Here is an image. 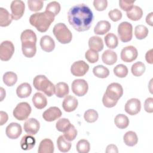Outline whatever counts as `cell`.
Returning <instances> with one entry per match:
<instances>
[{
  "instance_id": "cell-1",
  "label": "cell",
  "mask_w": 153,
  "mask_h": 153,
  "mask_svg": "<svg viewBox=\"0 0 153 153\" xmlns=\"http://www.w3.org/2000/svg\"><path fill=\"white\" fill-rule=\"evenodd\" d=\"M68 19L74 29L78 32H83L90 28L93 14L86 4H79L70 8L68 12Z\"/></svg>"
},
{
  "instance_id": "cell-2",
  "label": "cell",
  "mask_w": 153,
  "mask_h": 153,
  "mask_svg": "<svg viewBox=\"0 0 153 153\" xmlns=\"http://www.w3.org/2000/svg\"><path fill=\"white\" fill-rule=\"evenodd\" d=\"M54 16L50 12L45 11L42 13H36L30 16V24L35 27L40 32H45L54 20Z\"/></svg>"
},
{
  "instance_id": "cell-3",
  "label": "cell",
  "mask_w": 153,
  "mask_h": 153,
  "mask_svg": "<svg viewBox=\"0 0 153 153\" xmlns=\"http://www.w3.org/2000/svg\"><path fill=\"white\" fill-rule=\"evenodd\" d=\"M33 85L37 90L42 91L48 97L55 93L54 85L45 75H36L33 79Z\"/></svg>"
},
{
  "instance_id": "cell-4",
  "label": "cell",
  "mask_w": 153,
  "mask_h": 153,
  "mask_svg": "<svg viewBox=\"0 0 153 153\" xmlns=\"http://www.w3.org/2000/svg\"><path fill=\"white\" fill-rule=\"evenodd\" d=\"M53 32L57 40L63 44L69 43L72 39V34L65 24L59 23L54 26Z\"/></svg>"
},
{
  "instance_id": "cell-5",
  "label": "cell",
  "mask_w": 153,
  "mask_h": 153,
  "mask_svg": "<svg viewBox=\"0 0 153 153\" xmlns=\"http://www.w3.org/2000/svg\"><path fill=\"white\" fill-rule=\"evenodd\" d=\"M22 50L23 54L26 57H33L36 52V39L32 38H25L21 39Z\"/></svg>"
},
{
  "instance_id": "cell-6",
  "label": "cell",
  "mask_w": 153,
  "mask_h": 153,
  "mask_svg": "<svg viewBox=\"0 0 153 153\" xmlns=\"http://www.w3.org/2000/svg\"><path fill=\"white\" fill-rule=\"evenodd\" d=\"M118 34L122 42H129L133 36V26L131 24L127 22H121L118 26Z\"/></svg>"
},
{
  "instance_id": "cell-7",
  "label": "cell",
  "mask_w": 153,
  "mask_h": 153,
  "mask_svg": "<svg viewBox=\"0 0 153 153\" xmlns=\"http://www.w3.org/2000/svg\"><path fill=\"white\" fill-rule=\"evenodd\" d=\"M31 107L27 102H20L13 110V116L19 121L26 120L31 113Z\"/></svg>"
},
{
  "instance_id": "cell-8",
  "label": "cell",
  "mask_w": 153,
  "mask_h": 153,
  "mask_svg": "<svg viewBox=\"0 0 153 153\" xmlns=\"http://www.w3.org/2000/svg\"><path fill=\"white\" fill-rule=\"evenodd\" d=\"M14 53V46L10 41H4L0 45V59L9 60Z\"/></svg>"
},
{
  "instance_id": "cell-9",
  "label": "cell",
  "mask_w": 153,
  "mask_h": 153,
  "mask_svg": "<svg viewBox=\"0 0 153 153\" xmlns=\"http://www.w3.org/2000/svg\"><path fill=\"white\" fill-rule=\"evenodd\" d=\"M105 93L109 98L118 101L123 94V88L119 83L112 82L108 85Z\"/></svg>"
},
{
  "instance_id": "cell-10",
  "label": "cell",
  "mask_w": 153,
  "mask_h": 153,
  "mask_svg": "<svg viewBox=\"0 0 153 153\" xmlns=\"http://www.w3.org/2000/svg\"><path fill=\"white\" fill-rule=\"evenodd\" d=\"M71 88L75 95L83 96L87 93L88 85L87 82L83 79H76L72 82Z\"/></svg>"
},
{
  "instance_id": "cell-11",
  "label": "cell",
  "mask_w": 153,
  "mask_h": 153,
  "mask_svg": "<svg viewBox=\"0 0 153 153\" xmlns=\"http://www.w3.org/2000/svg\"><path fill=\"white\" fill-rule=\"evenodd\" d=\"M10 8L13 19L17 20L20 19L24 14L25 4L22 1L14 0L12 1L10 5Z\"/></svg>"
},
{
  "instance_id": "cell-12",
  "label": "cell",
  "mask_w": 153,
  "mask_h": 153,
  "mask_svg": "<svg viewBox=\"0 0 153 153\" xmlns=\"http://www.w3.org/2000/svg\"><path fill=\"white\" fill-rule=\"evenodd\" d=\"M88 65L84 60L75 62L71 67V72L75 76H84L88 72Z\"/></svg>"
},
{
  "instance_id": "cell-13",
  "label": "cell",
  "mask_w": 153,
  "mask_h": 153,
  "mask_svg": "<svg viewBox=\"0 0 153 153\" xmlns=\"http://www.w3.org/2000/svg\"><path fill=\"white\" fill-rule=\"evenodd\" d=\"M120 56L123 61L125 62H131L137 57L138 52L134 47L128 45L122 49Z\"/></svg>"
},
{
  "instance_id": "cell-14",
  "label": "cell",
  "mask_w": 153,
  "mask_h": 153,
  "mask_svg": "<svg viewBox=\"0 0 153 153\" xmlns=\"http://www.w3.org/2000/svg\"><path fill=\"white\" fill-rule=\"evenodd\" d=\"M125 111L130 115L138 114L141 109L140 101L138 99L132 98L127 100L125 105Z\"/></svg>"
},
{
  "instance_id": "cell-15",
  "label": "cell",
  "mask_w": 153,
  "mask_h": 153,
  "mask_svg": "<svg viewBox=\"0 0 153 153\" xmlns=\"http://www.w3.org/2000/svg\"><path fill=\"white\" fill-rule=\"evenodd\" d=\"M39 122L35 118H30L27 120L23 125L24 130L26 133L30 135H34L39 130Z\"/></svg>"
},
{
  "instance_id": "cell-16",
  "label": "cell",
  "mask_w": 153,
  "mask_h": 153,
  "mask_svg": "<svg viewBox=\"0 0 153 153\" xmlns=\"http://www.w3.org/2000/svg\"><path fill=\"white\" fill-rule=\"evenodd\" d=\"M61 110L56 106H51L45 110L42 114L43 118L48 122L53 121L62 116Z\"/></svg>"
},
{
  "instance_id": "cell-17",
  "label": "cell",
  "mask_w": 153,
  "mask_h": 153,
  "mask_svg": "<svg viewBox=\"0 0 153 153\" xmlns=\"http://www.w3.org/2000/svg\"><path fill=\"white\" fill-rule=\"evenodd\" d=\"M22 128L21 126L17 123H11L7 126L5 133L8 137L11 139H17L22 134Z\"/></svg>"
},
{
  "instance_id": "cell-18",
  "label": "cell",
  "mask_w": 153,
  "mask_h": 153,
  "mask_svg": "<svg viewBox=\"0 0 153 153\" xmlns=\"http://www.w3.org/2000/svg\"><path fill=\"white\" fill-rule=\"evenodd\" d=\"M78 105V100L71 95L65 97L62 102V107L63 109L68 112H71L76 109Z\"/></svg>"
},
{
  "instance_id": "cell-19",
  "label": "cell",
  "mask_w": 153,
  "mask_h": 153,
  "mask_svg": "<svg viewBox=\"0 0 153 153\" xmlns=\"http://www.w3.org/2000/svg\"><path fill=\"white\" fill-rule=\"evenodd\" d=\"M40 45L42 50L46 52H51L55 48L54 39L48 35H44L40 39Z\"/></svg>"
},
{
  "instance_id": "cell-20",
  "label": "cell",
  "mask_w": 153,
  "mask_h": 153,
  "mask_svg": "<svg viewBox=\"0 0 153 153\" xmlns=\"http://www.w3.org/2000/svg\"><path fill=\"white\" fill-rule=\"evenodd\" d=\"M54 147L53 141L48 138L44 139L39 143L38 152V153H53Z\"/></svg>"
},
{
  "instance_id": "cell-21",
  "label": "cell",
  "mask_w": 153,
  "mask_h": 153,
  "mask_svg": "<svg viewBox=\"0 0 153 153\" xmlns=\"http://www.w3.org/2000/svg\"><path fill=\"white\" fill-rule=\"evenodd\" d=\"M36 143V140L34 137L30 134L24 135L20 141V147L23 150L28 151L32 149Z\"/></svg>"
},
{
  "instance_id": "cell-22",
  "label": "cell",
  "mask_w": 153,
  "mask_h": 153,
  "mask_svg": "<svg viewBox=\"0 0 153 153\" xmlns=\"http://www.w3.org/2000/svg\"><path fill=\"white\" fill-rule=\"evenodd\" d=\"M88 46L90 50L96 52L100 51L103 48L102 39L97 36H93L88 40Z\"/></svg>"
},
{
  "instance_id": "cell-23",
  "label": "cell",
  "mask_w": 153,
  "mask_h": 153,
  "mask_svg": "<svg viewBox=\"0 0 153 153\" xmlns=\"http://www.w3.org/2000/svg\"><path fill=\"white\" fill-rule=\"evenodd\" d=\"M32 102L35 107L38 109L44 108L47 105L46 97L41 93L37 92L32 97Z\"/></svg>"
},
{
  "instance_id": "cell-24",
  "label": "cell",
  "mask_w": 153,
  "mask_h": 153,
  "mask_svg": "<svg viewBox=\"0 0 153 153\" xmlns=\"http://www.w3.org/2000/svg\"><path fill=\"white\" fill-rule=\"evenodd\" d=\"M32 93V87L27 82H23L20 84L16 90V93L20 98H26L29 97Z\"/></svg>"
},
{
  "instance_id": "cell-25",
  "label": "cell",
  "mask_w": 153,
  "mask_h": 153,
  "mask_svg": "<svg viewBox=\"0 0 153 153\" xmlns=\"http://www.w3.org/2000/svg\"><path fill=\"white\" fill-rule=\"evenodd\" d=\"M102 59L104 63L108 65H112L117 62V55L115 52L111 50H106L103 53Z\"/></svg>"
},
{
  "instance_id": "cell-26",
  "label": "cell",
  "mask_w": 153,
  "mask_h": 153,
  "mask_svg": "<svg viewBox=\"0 0 153 153\" xmlns=\"http://www.w3.org/2000/svg\"><path fill=\"white\" fill-rule=\"evenodd\" d=\"M13 20V16L7 9L0 8V26L1 27H6L10 25Z\"/></svg>"
},
{
  "instance_id": "cell-27",
  "label": "cell",
  "mask_w": 153,
  "mask_h": 153,
  "mask_svg": "<svg viewBox=\"0 0 153 153\" xmlns=\"http://www.w3.org/2000/svg\"><path fill=\"white\" fill-rule=\"evenodd\" d=\"M111 23L106 20L99 21L94 29V32L96 35H104L106 33L111 29Z\"/></svg>"
},
{
  "instance_id": "cell-28",
  "label": "cell",
  "mask_w": 153,
  "mask_h": 153,
  "mask_svg": "<svg viewBox=\"0 0 153 153\" xmlns=\"http://www.w3.org/2000/svg\"><path fill=\"white\" fill-rule=\"evenodd\" d=\"M127 17L133 21L139 20L143 16V11L142 8L138 6L133 5L132 8L127 11L126 13Z\"/></svg>"
},
{
  "instance_id": "cell-29",
  "label": "cell",
  "mask_w": 153,
  "mask_h": 153,
  "mask_svg": "<svg viewBox=\"0 0 153 153\" xmlns=\"http://www.w3.org/2000/svg\"><path fill=\"white\" fill-rule=\"evenodd\" d=\"M69 93V86L64 82H60L55 85V94L57 97L62 98L68 96Z\"/></svg>"
},
{
  "instance_id": "cell-30",
  "label": "cell",
  "mask_w": 153,
  "mask_h": 153,
  "mask_svg": "<svg viewBox=\"0 0 153 153\" xmlns=\"http://www.w3.org/2000/svg\"><path fill=\"white\" fill-rule=\"evenodd\" d=\"M124 143L128 146H133L137 143L138 138L136 133L133 131L126 132L123 136Z\"/></svg>"
},
{
  "instance_id": "cell-31",
  "label": "cell",
  "mask_w": 153,
  "mask_h": 153,
  "mask_svg": "<svg viewBox=\"0 0 153 153\" xmlns=\"http://www.w3.org/2000/svg\"><path fill=\"white\" fill-rule=\"evenodd\" d=\"M57 145L59 150L62 152L69 151L71 148V143L66 140L64 136H60L57 139Z\"/></svg>"
},
{
  "instance_id": "cell-32",
  "label": "cell",
  "mask_w": 153,
  "mask_h": 153,
  "mask_svg": "<svg viewBox=\"0 0 153 153\" xmlns=\"http://www.w3.org/2000/svg\"><path fill=\"white\" fill-rule=\"evenodd\" d=\"M104 40L106 45L111 49L115 48L118 45V38L113 33H107L104 38Z\"/></svg>"
},
{
  "instance_id": "cell-33",
  "label": "cell",
  "mask_w": 153,
  "mask_h": 153,
  "mask_svg": "<svg viewBox=\"0 0 153 153\" xmlns=\"http://www.w3.org/2000/svg\"><path fill=\"white\" fill-rule=\"evenodd\" d=\"M114 123L118 128L123 129L128 127L129 124V120L128 117L124 114H118L115 117Z\"/></svg>"
},
{
  "instance_id": "cell-34",
  "label": "cell",
  "mask_w": 153,
  "mask_h": 153,
  "mask_svg": "<svg viewBox=\"0 0 153 153\" xmlns=\"http://www.w3.org/2000/svg\"><path fill=\"white\" fill-rule=\"evenodd\" d=\"M17 81V76L16 73L9 71L5 72L3 75V81L4 83L8 86L11 87L14 85Z\"/></svg>"
},
{
  "instance_id": "cell-35",
  "label": "cell",
  "mask_w": 153,
  "mask_h": 153,
  "mask_svg": "<svg viewBox=\"0 0 153 153\" xmlns=\"http://www.w3.org/2000/svg\"><path fill=\"white\" fill-rule=\"evenodd\" d=\"M93 72L96 77L100 78H105L109 75V69L103 65H97L94 67Z\"/></svg>"
},
{
  "instance_id": "cell-36",
  "label": "cell",
  "mask_w": 153,
  "mask_h": 153,
  "mask_svg": "<svg viewBox=\"0 0 153 153\" xmlns=\"http://www.w3.org/2000/svg\"><path fill=\"white\" fill-rule=\"evenodd\" d=\"M146 69L145 65L142 62H137L134 63L131 68V72L135 76H140L143 74Z\"/></svg>"
},
{
  "instance_id": "cell-37",
  "label": "cell",
  "mask_w": 153,
  "mask_h": 153,
  "mask_svg": "<svg viewBox=\"0 0 153 153\" xmlns=\"http://www.w3.org/2000/svg\"><path fill=\"white\" fill-rule=\"evenodd\" d=\"M148 28L142 25H137L134 29V35L137 39H143L148 35Z\"/></svg>"
},
{
  "instance_id": "cell-38",
  "label": "cell",
  "mask_w": 153,
  "mask_h": 153,
  "mask_svg": "<svg viewBox=\"0 0 153 153\" xmlns=\"http://www.w3.org/2000/svg\"><path fill=\"white\" fill-rule=\"evenodd\" d=\"M76 148L79 153H88L90 149V145L87 140L81 139L77 142Z\"/></svg>"
},
{
  "instance_id": "cell-39",
  "label": "cell",
  "mask_w": 153,
  "mask_h": 153,
  "mask_svg": "<svg viewBox=\"0 0 153 153\" xmlns=\"http://www.w3.org/2000/svg\"><path fill=\"white\" fill-rule=\"evenodd\" d=\"M114 73L115 75L119 78H124L126 77L128 72V68L127 66L123 64H119L117 65L114 68Z\"/></svg>"
},
{
  "instance_id": "cell-40",
  "label": "cell",
  "mask_w": 153,
  "mask_h": 153,
  "mask_svg": "<svg viewBox=\"0 0 153 153\" xmlns=\"http://www.w3.org/2000/svg\"><path fill=\"white\" fill-rule=\"evenodd\" d=\"M99 115L97 112L94 109L87 110L84 114V118L87 123H92L95 122L98 118Z\"/></svg>"
},
{
  "instance_id": "cell-41",
  "label": "cell",
  "mask_w": 153,
  "mask_h": 153,
  "mask_svg": "<svg viewBox=\"0 0 153 153\" xmlns=\"http://www.w3.org/2000/svg\"><path fill=\"white\" fill-rule=\"evenodd\" d=\"M71 124L68 119L62 118L59 119L56 122V127L58 131L63 133L69 128V127L71 126Z\"/></svg>"
},
{
  "instance_id": "cell-42",
  "label": "cell",
  "mask_w": 153,
  "mask_h": 153,
  "mask_svg": "<svg viewBox=\"0 0 153 153\" xmlns=\"http://www.w3.org/2000/svg\"><path fill=\"white\" fill-rule=\"evenodd\" d=\"M27 4L30 11L36 12L42 8L44 2L41 0H28Z\"/></svg>"
},
{
  "instance_id": "cell-43",
  "label": "cell",
  "mask_w": 153,
  "mask_h": 153,
  "mask_svg": "<svg viewBox=\"0 0 153 153\" xmlns=\"http://www.w3.org/2000/svg\"><path fill=\"white\" fill-rule=\"evenodd\" d=\"M77 130L74 125L71 124L69 128L63 132V136L68 141L74 140L77 136Z\"/></svg>"
},
{
  "instance_id": "cell-44",
  "label": "cell",
  "mask_w": 153,
  "mask_h": 153,
  "mask_svg": "<svg viewBox=\"0 0 153 153\" xmlns=\"http://www.w3.org/2000/svg\"><path fill=\"white\" fill-rule=\"evenodd\" d=\"M60 5L57 1H52L48 3L45 8V11L50 12L54 16H57L60 11Z\"/></svg>"
},
{
  "instance_id": "cell-45",
  "label": "cell",
  "mask_w": 153,
  "mask_h": 153,
  "mask_svg": "<svg viewBox=\"0 0 153 153\" xmlns=\"http://www.w3.org/2000/svg\"><path fill=\"white\" fill-rule=\"evenodd\" d=\"M85 57L87 60L91 63H94L99 60V54L97 52L93 51L90 49L88 50L85 53Z\"/></svg>"
},
{
  "instance_id": "cell-46",
  "label": "cell",
  "mask_w": 153,
  "mask_h": 153,
  "mask_svg": "<svg viewBox=\"0 0 153 153\" xmlns=\"http://www.w3.org/2000/svg\"><path fill=\"white\" fill-rule=\"evenodd\" d=\"M108 16L113 22H117L122 18V13L118 9H114L108 13Z\"/></svg>"
},
{
  "instance_id": "cell-47",
  "label": "cell",
  "mask_w": 153,
  "mask_h": 153,
  "mask_svg": "<svg viewBox=\"0 0 153 153\" xmlns=\"http://www.w3.org/2000/svg\"><path fill=\"white\" fill-rule=\"evenodd\" d=\"M93 5L97 11H102L105 10L108 6V1L106 0H94Z\"/></svg>"
},
{
  "instance_id": "cell-48",
  "label": "cell",
  "mask_w": 153,
  "mask_h": 153,
  "mask_svg": "<svg viewBox=\"0 0 153 153\" xmlns=\"http://www.w3.org/2000/svg\"><path fill=\"white\" fill-rule=\"evenodd\" d=\"M134 2V1L120 0L119 1V5L123 10L126 11L127 12L132 8Z\"/></svg>"
},
{
  "instance_id": "cell-49",
  "label": "cell",
  "mask_w": 153,
  "mask_h": 153,
  "mask_svg": "<svg viewBox=\"0 0 153 153\" xmlns=\"http://www.w3.org/2000/svg\"><path fill=\"white\" fill-rule=\"evenodd\" d=\"M102 102L103 105L106 108H112L116 105L118 101L112 100L109 98L105 93H104L102 98Z\"/></svg>"
},
{
  "instance_id": "cell-50",
  "label": "cell",
  "mask_w": 153,
  "mask_h": 153,
  "mask_svg": "<svg viewBox=\"0 0 153 153\" xmlns=\"http://www.w3.org/2000/svg\"><path fill=\"white\" fill-rule=\"evenodd\" d=\"M144 109L148 113L153 112V99L152 97L147 98L144 103Z\"/></svg>"
},
{
  "instance_id": "cell-51",
  "label": "cell",
  "mask_w": 153,
  "mask_h": 153,
  "mask_svg": "<svg viewBox=\"0 0 153 153\" xmlns=\"http://www.w3.org/2000/svg\"><path fill=\"white\" fill-rule=\"evenodd\" d=\"M106 153H111V152H113V153H118V148L116 145H114V144H111L107 146L106 149Z\"/></svg>"
},
{
  "instance_id": "cell-52",
  "label": "cell",
  "mask_w": 153,
  "mask_h": 153,
  "mask_svg": "<svg viewBox=\"0 0 153 153\" xmlns=\"http://www.w3.org/2000/svg\"><path fill=\"white\" fill-rule=\"evenodd\" d=\"M0 115H1L0 125L2 126L4 124L7 123V121H8V114L6 112H5L4 111H2L0 112Z\"/></svg>"
},
{
  "instance_id": "cell-53",
  "label": "cell",
  "mask_w": 153,
  "mask_h": 153,
  "mask_svg": "<svg viewBox=\"0 0 153 153\" xmlns=\"http://www.w3.org/2000/svg\"><path fill=\"white\" fill-rule=\"evenodd\" d=\"M145 59L146 62L149 64H152V49L148 51L145 55Z\"/></svg>"
},
{
  "instance_id": "cell-54",
  "label": "cell",
  "mask_w": 153,
  "mask_h": 153,
  "mask_svg": "<svg viewBox=\"0 0 153 153\" xmlns=\"http://www.w3.org/2000/svg\"><path fill=\"white\" fill-rule=\"evenodd\" d=\"M152 17H153V13L151 12L150 13H149L146 17V22L150 25L151 26H152L153 24H152Z\"/></svg>"
},
{
  "instance_id": "cell-55",
  "label": "cell",
  "mask_w": 153,
  "mask_h": 153,
  "mask_svg": "<svg viewBox=\"0 0 153 153\" xmlns=\"http://www.w3.org/2000/svg\"><path fill=\"white\" fill-rule=\"evenodd\" d=\"M5 97V91L2 87H1V101H2L4 98Z\"/></svg>"
}]
</instances>
